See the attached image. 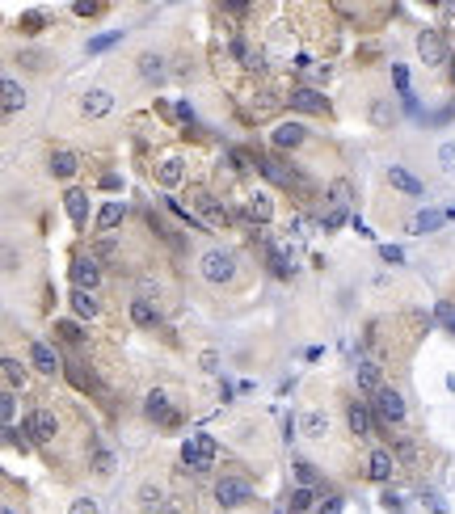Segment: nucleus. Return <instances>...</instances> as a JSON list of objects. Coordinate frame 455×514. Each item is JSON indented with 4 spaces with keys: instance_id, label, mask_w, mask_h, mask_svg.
<instances>
[{
    "instance_id": "f03ea898",
    "label": "nucleus",
    "mask_w": 455,
    "mask_h": 514,
    "mask_svg": "<svg viewBox=\"0 0 455 514\" xmlns=\"http://www.w3.org/2000/svg\"><path fill=\"white\" fill-rule=\"evenodd\" d=\"M198 270H202V278H207V283H228L236 274V257L228 249H207V253H202V262H198Z\"/></svg>"
},
{
    "instance_id": "5fc2aeb1",
    "label": "nucleus",
    "mask_w": 455,
    "mask_h": 514,
    "mask_svg": "<svg viewBox=\"0 0 455 514\" xmlns=\"http://www.w3.org/2000/svg\"><path fill=\"white\" fill-rule=\"evenodd\" d=\"M173 114H177V118H181V123H194V110H190V106H186V101H181V106H173Z\"/></svg>"
},
{
    "instance_id": "f3484780",
    "label": "nucleus",
    "mask_w": 455,
    "mask_h": 514,
    "mask_svg": "<svg viewBox=\"0 0 455 514\" xmlns=\"http://www.w3.org/2000/svg\"><path fill=\"white\" fill-rule=\"evenodd\" d=\"M270 143H274V148H299V143H303V127H299V123H278L274 135H270Z\"/></svg>"
},
{
    "instance_id": "39448f33",
    "label": "nucleus",
    "mask_w": 455,
    "mask_h": 514,
    "mask_svg": "<svg viewBox=\"0 0 455 514\" xmlns=\"http://www.w3.org/2000/svg\"><path fill=\"white\" fill-rule=\"evenodd\" d=\"M418 55H422L430 68L447 64V42L438 38V30H422V34H418Z\"/></svg>"
},
{
    "instance_id": "6e6552de",
    "label": "nucleus",
    "mask_w": 455,
    "mask_h": 514,
    "mask_svg": "<svg viewBox=\"0 0 455 514\" xmlns=\"http://www.w3.org/2000/svg\"><path fill=\"white\" fill-rule=\"evenodd\" d=\"M375 409H380V422H404V400L396 388H380L375 392Z\"/></svg>"
},
{
    "instance_id": "7ed1b4c3",
    "label": "nucleus",
    "mask_w": 455,
    "mask_h": 514,
    "mask_svg": "<svg viewBox=\"0 0 455 514\" xmlns=\"http://www.w3.org/2000/svg\"><path fill=\"white\" fill-rule=\"evenodd\" d=\"M291 110H303V114H329V101H325V93H316V89H308V85H299V89H291Z\"/></svg>"
},
{
    "instance_id": "72a5a7b5",
    "label": "nucleus",
    "mask_w": 455,
    "mask_h": 514,
    "mask_svg": "<svg viewBox=\"0 0 455 514\" xmlns=\"http://www.w3.org/2000/svg\"><path fill=\"white\" fill-rule=\"evenodd\" d=\"M392 80H396V93L404 97V106H409V110H413V97H409V72H404L400 64H392Z\"/></svg>"
},
{
    "instance_id": "cd10ccee",
    "label": "nucleus",
    "mask_w": 455,
    "mask_h": 514,
    "mask_svg": "<svg viewBox=\"0 0 455 514\" xmlns=\"http://www.w3.org/2000/svg\"><path fill=\"white\" fill-rule=\"evenodd\" d=\"M287 506H291V514H308V510L316 506V489H308V485H299V489L291 493V502H287Z\"/></svg>"
},
{
    "instance_id": "864d4df0",
    "label": "nucleus",
    "mask_w": 455,
    "mask_h": 514,
    "mask_svg": "<svg viewBox=\"0 0 455 514\" xmlns=\"http://www.w3.org/2000/svg\"><path fill=\"white\" fill-rule=\"evenodd\" d=\"M21 64H26V68H42V55H38V51H26Z\"/></svg>"
},
{
    "instance_id": "603ef678",
    "label": "nucleus",
    "mask_w": 455,
    "mask_h": 514,
    "mask_svg": "<svg viewBox=\"0 0 455 514\" xmlns=\"http://www.w3.org/2000/svg\"><path fill=\"white\" fill-rule=\"evenodd\" d=\"M426 502H430V510H434V514H447V502H443L438 493H426Z\"/></svg>"
},
{
    "instance_id": "de8ad7c7",
    "label": "nucleus",
    "mask_w": 455,
    "mask_h": 514,
    "mask_svg": "<svg viewBox=\"0 0 455 514\" xmlns=\"http://www.w3.org/2000/svg\"><path fill=\"white\" fill-rule=\"evenodd\" d=\"M316 514H341V497H325V502L316 506Z\"/></svg>"
},
{
    "instance_id": "5701e85b",
    "label": "nucleus",
    "mask_w": 455,
    "mask_h": 514,
    "mask_svg": "<svg viewBox=\"0 0 455 514\" xmlns=\"http://www.w3.org/2000/svg\"><path fill=\"white\" fill-rule=\"evenodd\" d=\"M80 169V161H76V152H68V148H60L55 157H51V173L55 177H72Z\"/></svg>"
},
{
    "instance_id": "ea45409f",
    "label": "nucleus",
    "mask_w": 455,
    "mask_h": 514,
    "mask_svg": "<svg viewBox=\"0 0 455 514\" xmlns=\"http://www.w3.org/2000/svg\"><path fill=\"white\" fill-rule=\"evenodd\" d=\"M139 76L157 80V76H161V60H157V55H139Z\"/></svg>"
},
{
    "instance_id": "13d9d810",
    "label": "nucleus",
    "mask_w": 455,
    "mask_h": 514,
    "mask_svg": "<svg viewBox=\"0 0 455 514\" xmlns=\"http://www.w3.org/2000/svg\"><path fill=\"white\" fill-rule=\"evenodd\" d=\"M169 514H173V510H169Z\"/></svg>"
},
{
    "instance_id": "a18cd8bd",
    "label": "nucleus",
    "mask_w": 455,
    "mask_h": 514,
    "mask_svg": "<svg viewBox=\"0 0 455 514\" xmlns=\"http://www.w3.org/2000/svg\"><path fill=\"white\" fill-rule=\"evenodd\" d=\"M380 257H384L388 266H400V262H404V253H400L396 245H384V249H380Z\"/></svg>"
},
{
    "instance_id": "2f4dec72",
    "label": "nucleus",
    "mask_w": 455,
    "mask_h": 514,
    "mask_svg": "<svg viewBox=\"0 0 455 514\" xmlns=\"http://www.w3.org/2000/svg\"><path fill=\"white\" fill-rule=\"evenodd\" d=\"M5 384H9V392H17V388H26V367L17 363V358H5Z\"/></svg>"
},
{
    "instance_id": "c03bdc74",
    "label": "nucleus",
    "mask_w": 455,
    "mask_h": 514,
    "mask_svg": "<svg viewBox=\"0 0 455 514\" xmlns=\"http://www.w3.org/2000/svg\"><path fill=\"white\" fill-rule=\"evenodd\" d=\"M68 514H101V510H97V502H93V497H76Z\"/></svg>"
},
{
    "instance_id": "4d7b16f0",
    "label": "nucleus",
    "mask_w": 455,
    "mask_h": 514,
    "mask_svg": "<svg viewBox=\"0 0 455 514\" xmlns=\"http://www.w3.org/2000/svg\"><path fill=\"white\" fill-rule=\"evenodd\" d=\"M5 514H13V510H5Z\"/></svg>"
},
{
    "instance_id": "e433bc0d",
    "label": "nucleus",
    "mask_w": 455,
    "mask_h": 514,
    "mask_svg": "<svg viewBox=\"0 0 455 514\" xmlns=\"http://www.w3.org/2000/svg\"><path fill=\"white\" fill-rule=\"evenodd\" d=\"M55 333H60L64 342H84V329H80L76 321H55Z\"/></svg>"
},
{
    "instance_id": "a878e982",
    "label": "nucleus",
    "mask_w": 455,
    "mask_h": 514,
    "mask_svg": "<svg viewBox=\"0 0 455 514\" xmlns=\"http://www.w3.org/2000/svg\"><path fill=\"white\" fill-rule=\"evenodd\" d=\"M157 177H161V186L165 190H173V186H181V177H186V169H181V161H161V169H157Z\"/></svg>"
},
{
    "instance_id": "c85d7f7f",
    "label": "nucleus",
    "mask_w": 455,
    "mask_h": 514,
    "mask_svg": "<svg viewBox=\"0 0 455 514\" xmlns=\"http://www.w3.org/2000/svg\"><path fill=\"white\" fill-rule=\"evenodd\" d=\"M266 262H270V270H274L278 278H291V270H295V266H291V257H287L278 245H270V249H266Z\"/></svg>"
},
{
    "instance_id": "0eeeda50",
    "label": "nucleus",
    "mask_w": 455,
    "mask_h": 514,
    "mask_svg": "<svg viewBox=\"0 0 455 514\" xmlns=\"http://www.w3.org/2000/svg\"><path fill=\"white\" fill-rule=\"evenodd\" d=\"M68 274H72L76 291H93V287L101 283V266H97V257H76Z\"/></svg>"
},
{
    "instance_id": "f704fd0d",
    "label": "nucleus",
    "mask_w": 455,
    "mask_h": 514,
    "mask_svg": "<svg viewBox=\"0 0 455 514\" xmlns=\"http://www.w3.org/2000/svg\"><path fill=\"white\" fill-rule=\"evenodd\" d=\"M169 211H173V215H177L181 224H190V228H198V232H202V228H207V224H202V220H198V215L190 211V207H181V202H177V198H169Z\"/></svg>"
},
{
    "instance_id": "aec40b11",
    "label": "nucleus",
    "mask_w": 455,
    "mask_h": 514,
    "mask_svg": "<svg viewBox=\"0 0 455 514\" xmlns=\"http://www.w3.org/2000/svg\"><path fill=\"white\" fill-rule=\"evenodd\" d=\"M299 430H303V438H325L329 434V418L321 414V409H312V414H303Z\"/></svg>"
},
{
    "instance_id": "f257e3e1",
    "label": "nucleus",
    "mask_w": 455,
    "mask_h": 514,
    "mask_svg": "<svg viewBox=\"0 0 455 514\" xmlns=\"http://www.w3.org/2000/svg\"><path fill=\"white\" fill-rule=\"evenodd\" d=\"M215 455H220V447H215L211 434H190V438L181 443V464H186L190 472H211V468H215Z\"/></svg>"
},
{
    "instance_id": "7c9ffc66",
    "label": "nucleus",
    "mask_w": 455,
    "mask_h": 514,
    "mask_svg": "<svg viewBox=\"0 0 455 514\" xmlns=\"http://www.w3.org/2000/svg\"><path fill=\"white\" fill-rule=\"evenodd\" d=\"M26 106V89L17 80H5V114H17Z\"/></svg>"
},
{
    "instance_id": "393cba45",
    "label": "nucleus",
    "mask_w": 455,
    "mask_h": 514,
    "mask_svg": "<svg viewBox=\"0 0 455 514\" xmlns=\"http://www.w3.org/2000/svg\"><path fill=\"white\" fill-rule=\"evenodd\" d=\"M72 312H76V317H89V321H93V317L101 312V303L93 299V291H72Z\"/></svg>"
},
{
    "instance_id": "4c0bfd02",
    "label": "nucleus",
    "mask_w": 455,
    "mask_h": 514,
    "mask_svg": "<svg viewBox=\"0 0 455 514\" xmlns=\"http://www.w3.org/2000/svg\"><path fill=\"white\" fill-rule=\"evenodd\" d=\"M350 194H354V190H350V181H333V186H329V202H333V207H346Z\"/></svg>"
},
{
    "instance_id": "09e8293b",
    "label": "nucleus",
    "mask_w": 455,
    "mask_h": 514,
    "mask_svg": "<svg viewBox=\"0 0 455 514\" xmlns=\"http://www.w3.org/2000/svg\"><path fill=\"white\" fill-rule=\"evenodd\" d=\"M97 472H101V477L114 472V455H110V451H101V455H97Z\"/></svg>"
},
{
    "instance_id": "dca6fc26",
    "label": "nucleus",
    "mask_w": 455,
    "mask_h": 514,
    "mask_svg": "<svg viewBox=\"0 0 455 514\" xmlns=\"http://www.w3.org/2000/svg\"><path fill=\"white\" fill-rule=\"evenodd\" d=\"M64 207H68L72 224L84 228V220H89V194H84V190H68V194H64Z\"/></svg>"
},
{
    "instance_id": "37998d69",
    "label": "nucleus",
    "mask_w": 455,
    "mask_h": 514,
    "mask_svg": "<svg viewBox=\"0 0 455 514\" xmlns=\"http://www.w3.org/2000/svg\"><path fill=\"white\" fill-rule=\"evenodd\" d=\"M0 418H5V422H13V418H17V400H13V392L0 396Z\"/></svg>"
},
{
    "instance_id": "79ce46f5",
    "label": "nucleus",
    "mask_w": 455,
    "mask_h": 514,
    "mask_svg": "<svg viewBox=\"0 0 455 514\" xmlns=\"http://www.w3.org/2000/svg\"><path fill=\"white\" fill-rule=\"evenodd\" d=\"M434 317H438L443 325H451V333H455V303H447V299H443V303L434 308Z\"/></svg>"
},
{
    "instance_id": "4468645a",
    "label": "nucleus",
    "mask_w": 455,
    "mask_h": 514,
    "mask_svg": "<svg viewBox=\"0 0 455 514\" xmlns=\"http://www.w3.org/2000/svg\"><path fill=\"white\" fill-rule=\"evenodd\" d=\"M392 468H396V459L388 451H371L367 455V477L371 481H392Z\"/></svg>"
},
{
    "instance_id": "8fccbe9b",
    "label": "nucleus",
    "mask_w": 455,
    "mask_h": 514,
    "mask_svg": "<svg viewBox=\"0 0 455 514\" xmlns=\"http://www.w3.org/2000/svg\"><path fill=\"white\" fill-rule=\"evenodd\" d=\"M371 118H375V123H380V127H384V123H388V118H392V110H388V106H384V101H375V110H371Z\"/></svg>"
},
{
    "instance_id": "1a4fd4ad",
    "label": "nucleus",
    "mask_w": 455,
    "mask_h": 514,
    "mask_svg": "<svg viewBox=\"0 0 455 514\" xmlns=\"http://www.w3.org/2000/svg\"><path fill=\"white\" fill-rule=\"evenodd\" d=\"M26 434L34 443H46V438H55V414H46V409H34L30 422H26Z\"/></svg>"
},
{
    "instance_id": "b1692460",
    "label": "nucleus",
    "mask_w": 455,
    "mask_h": 514,
    "mask_svg": "<svg viewBox=\"0 0 455 514\" xmlns=\"http://www.w3.org/2000/svg\"><path fill=\"white\" fill-rule=\"evenodd\" d=\"M123 215H127L123 202H106V207L97 211V228H101V232H110V228H118V224H123Z\"/></svg>"
},
{
    "instance_id": "4be33fe9",
    "label": "nucleus",
    "mask_w": 455,
    "mask_h": 514,
    "mask_svg": "<svg viewBox=\"0 0 455 514\" xmlns=\"http://www.w3.org/2000/svg\"><path fill=\"white\" fill-rule=\"evenodd\" d=\"M131 321H135L139 329H157L161 317H157V308H152L148 299H131Z\"/></svg>"
},
{
    "instance_id": "2eb2a0df",
    "label": "nucleus",
    "mask_w": 455,
    "mask_h": 514,
    "mask_svg": "<svg viewBox=\"0 0 455 514\" xmlns=\"http://www.w3.org/2000/svg\"><path fill=\"white\" fill-rule=\"evenodd\" d=\"M388 181H392L396 190H404V194H413V198H418V194H426V186H422L409 169H404V165H392V169H388Z\"/></svg>"
},
{
    "instance_id": "9b49d317",
    "label": "nucleus",
    "mask_w": 455,
    "mask_h": 514,
    "mask_svg": "<svg viewBox=\"0 0 455 514\" xmlns=\"http://www.w3.org/2000/svg\"><path fill=\"white\" fill-rule=\"evenodd\" d=\"M30 363H34V367H38L42 375H55V371L64 367V363H60V354L51 350L46 342H34V346H30Z\"/></svg>"
},
{
    "instance_id": "a211bd4d",
    "label": "nucleus",
    "mask_w": 455,
    "mask_h": 514,
    "mask_svg": "<svg viewBox=\"0 0 455 514\" xmlns=\"http://www.w3.org/2000/svg\"><path fill=\"white\" fill-rule=\"evenodd\" d=\"M135 502H139V510H143V514H157V510L165 506V493H161V485H152V481H148V485H139Z\"/></svg>"
},
{
    "instance_id": "c9c22d12",
    "label": "nucleus",
    "mask_w": 455,
    "mask_h": 514,
    "mask_svg": "<svg viewBox=\"0 0 455 514\" xmlns=\"http://www.w3.org/2000/svg\"><path fill=\"white\" fill-rule=\"evenodd\" d=\"M42 26H46V17H42L38 9H30V13H21V21H17V30H21V34H38Z\"/></svg>"
},
{
    "instance_id": "423d86ee",
    "label": "nucleus",
    "mask_w": 455,
    "mask_h": 514,
    "mask_svg": "<svg viewBox=\"0 0 455 514\" xmlns=\"http://www.w3.org/2000/svg\"><path fill=\"white\" fill-rule=\"evenodd\" d=\"M215 497H220L224 506H244V502L253 497V485L240 481V477H224V481L215 485Z\"/></svg>"
},
{
    "instance_id": "3c124183",
    "label": "nucleus",
    "mask_w": 455,
    "mask_h": 514,
    "mask_svg": "<svg viewBox=\"0 0 455 514\" xmlns=\"http://www.w3.org/2000/svg\"><path fill=\"white\" fill-rule=\"evenodd\" d=\"M380 502H384V506H388V510H400V493H396V489H388V493H384V497H380Z\"/></svg>"
},
{
    "instance_id": "a19ab883",
    "label": "nucleus",
    "mask_w": 455,
    "mask_h": 514,
    "mask_svg": "<svg viewBox=\"0 0 455 514\" xmlns=\"http://www.w3.org/2000/svg\"><path fill=\"white\" fill-rule=\"evenodd\" d=\"M438 165H443V169H447V173H455V139H451V143H443V148H438Z\"/></svg>"
},
{
    "instance_id": "9d476101",
    "label": "nucleus",
    "mask_w": 455,
    "mask_h": 514,
    "mask_svg": "<svg viewBox=\"0 0 455 514\" xmlns=\"http://www.w3.org/2000/svg\"><path fill=\"white\" fill-rule=\"evenodd\" d=\"M110 106H114V97H110L106 89H89V93H84V101H80L84 118H106V114H110Z\"/></svg>"
},
{
    "instance_id": "412c9836",
    "label": "nucleus",
    "mask_w": 455,
    "mask_h": 514,
    "mask_svg": "<svg viewBox=\"0 0 455 514\" xmlns=\"http://www.w3.org/2000/svg\"><path fill=\"white\" fill-rule=\"evenodd\" d=\"M258 169H262L270 181H278V186H295V173H291V169H283L274 157H258Z\"/></svg>"
},
{
    "instance_id": "473e14b6",
    "label": "nucleus",
    "mask_w": 455,
    "mask_h": 514,
    "mask_svg": "<svg viewBox=\"0 0 455 514\" xmlns=\"http://www.w3.org/2000/svg\"><path fill=\"white\" fill-rule=\"evenodd\" d=\"M118 38H123V30H110V34H97V38H89V55H101V51H110Z\"/></svg>"
},
{
    "instance_id": "58836bf2",
    "label": "nucleus",
    "mask_w": 455,
    "mask_h": 514,
    "mask_svg": "<svg viewBox=\"0 0 455 514\" xmlns=\"http://www.w3.org/2000/svg\"><path fill=\"white\" fill-rule=\"evenodd\" d=\"M295 477H299V485H316V464H308V459H299V464H295Z\"/></svg>"
},
{
    "instance_id": "ddd939ff",
    "label": "nucleus",
    "mask_w": 455,
    "mask_h": 514,
    "mask_svg": "<svg viewBox=\"0 0 455 514\" xmlns=\"http://www.w3.org/2000/svg\"><path fill=\"white\" fill-rule=\"evenodd\" d=\"M249 220H253V224H270V220H274V202H270L266 190L249 194Z\"/></svg>"
},
{
    "instance_id": "6ab92c4d",
    "label": "nucleus",
    "mask_w": 455,
    "mask_h": 514,
    "mask_svg": "<svg viewBox=\"0 0 455 514\" xmlns=\"http://www.w3.org/2000/svg\"><path fill=\"white\" fill-rule=\"evenodd\" d=\"M194 202H198V211H202V215H207V224H215V228L232 220V215H228V207H220V202H215L211 194H198Z\"/></svg>"
},
{
    "instance_id": "bb28decb",
    "label": "nucleus",
    "mask_w": 455,
    "mask_h": 514,
    "mask_svg": "<svg viewBox=\"0 0 455 514\" xmlns=\"http://www.w3.org/2000/svg\"><path fill=\"white\" fill-rule=\"evenodd\" d=\"M354 380H359L363 392H380V367L375 363H359L354 367Z\"/></svg>"
},
{
    "instance_id": "f8f14e48",
    "label": "nucleus",
    "mask_w": 455,
    "mask_h": 514,
    "mask_svg": "<svg viewBox=\"0 0 455 514\" xmlns=\"http://www.w3.org/2000/svg\"><path fill=\"white\" fill-rule=\"evenodd\" d=\"M346 422H350V430H354V434H359V438H367V434H375V418L367 414V409H363L359 400H354V405L346 409Z\"/></svg>"
},
{
    "instance_id": "6e6d98bb",
    "label": "nucleus",
    "mask_w": 455,
    "mask_h": 514,
    "mask_svg": "<svg viewBox=\"0 0 455 514\" xmlns=\"http://www.w3.org/2000/svg\"><path fill=\"white\" fill-rule=\"evenodd\" d=\"M101 186H106V190H118V186H123V177H118V173H106V177H101Z\"/></svg>"
},
{
    "instance_id": "49530a36",
    "label": "nucleus",
    "mask_w": 455,
    "mask_h": 514,
    "mask_svg": "<svg viewBox=\"0 0 455 514\" xmlns=\"http://www.w3.org/2000/svg\"><path fill=\"white\" fill-rule=\"evenodd\" d=\"M346 224V207H333L329 215H325V228H341Z\"/></svg>"
},
{
    "instance_id": "20e7f679",
    "label": "nucleus",
    "mask_w": 455,
    "mask_h": 514,
    "mask_svg": "<svg viewBox=\"0 0 455 514\" xmlns=\"http://www.w3.org/2000/svg\"><path fill=\"white\" fill-rule=\"evenodd\" d=\"M143 414L152 418V422H161V426H177V409L169 405V396L157 388V392H148V400H143Z\"/></svg>"
},
{
    "instance_id": "c756f323",
    "label": "nucleus",
    "mask_w": 455,
    "mask_h": 514,
    "mask_svg": "<svg viewBox=\"0 0 455 514\" xmlns=\"http://www.w3.org/2000/svg\"><path fill=\"white\" fill-rule=\"evenodd\" d=\"M443 220H447V211H422V215H413V232H418V236L438 232V228H443Z\"/></svg>"
}]
</instances>
